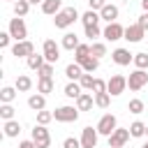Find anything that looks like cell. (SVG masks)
Segmentation results:
<instances>
[{
    "instance_id": "cell-18",
    "label": "cell",
    "mask_w": 148,
    "mask_h": 148,
    "mask_svg": "<svg viewBox=\"0 0 148 148\" xmlns=\"http://www.w3.org/2000/svg\"><path fill=\"white\" fill-rule=\"evenodd\" d=\"M53 88H56L53 76H39V81H37V92L49 95V92H53Z\"/></svg>"
},
{
    "instance_id": "cell-48",
    "label": "cell",
    "mask_w": 148,
    "mask_h": 148,
    "mask_svg": "<svg viewBox=\"0 0 148 148\" xmlns=\"http://www.w3.org/2000/svg\"><path fill=\"white\" fill-rule=\"evenodd\" d=\"M28 2H30V5H42L44 0H28Z\"/></svg>"
},
{
    "instance_id": "cell-38",
    "label": "cell",
    "mask_w": 148,
    "mask_h": 148,
    "mask_svg": "<svg viewBox=\"0 0 148 148\" xmlns=\"http://www.w3.org/2000/svg\"><path fill=\"white\" fill-rule=\"evenodd\" d=\"M51 120H53V111H46V109L37 111V123L39 125H49Z\"/></svg>"
},
{
    "instance_id": "cell-1",
    "label": "cell",
    "mask_w": 148,
    "mask_h": 148,
    "mask_svg": "<svg viewBox=\"0 0 148 148\" xmlns=\"http://www.w3.org/2000/svg\"><path fill=\"white\" fill-rule=\"evenodd\" d=\"M76 18H81L79 12H76V7H62V9L53 16V25L60 28V30H65V28H69Z\"/></svg>"
},
{
    "instance_id": "cell-13",
    "label": "cell",
    "mask_w": 148,
    "mask_h": 148,
    "mask_svg": "<svg viewBox=\"0 0 148 148\" xmlns=\"http://www.w3.org/2000/svg\"><path fill=\"white\" fill-rule=\"evenodd\" d=\"M32 53H35V44H32L30 39L16 42V44L12 46V56H16V58H28V56H32Z\"/></svg>"
},
{
    "instance_id": "cell-32",
    "label": "cell",
    "mask_w": 148,
    "mask_h": 148,
    "mask_svg": "<svg viewBox=\"0 0 148 148\" xmlns=\"http://www.w3.org/2000/svg\"><path fill=\"white\" fill-rule=\"evenodd\" d=\"M127 109H130V113H134V116H139V113H143V109H146V104H143V99H139V97H134V99H130V104H127Z\"/></svg>"
},
{
    "instance_id": "cell-29",
    "label": "cell",
    "mask_w": 148,
    "mask_h": 148,
    "mask_svg": "<svg viewBox=\"0 0 148 148\" xmlns=\"http://www.w3.org/2000/svg\"><path fill=\"white\" fill-rule=\"evenodd\" d=\"M130 134H132L134 139H141V136H146V123H141V120H134V123L130 125Z\"/></svg>"
},
{
    "instance_id": "cell-41",
    "label": "cell",
    "mask_w": 148,
    "mask_h": 148,
    "mask_svg": "<svg viewBox=\"0 0 148 148\" xmlns=\"http://www.w3.org/2000/svg\"><path fill=\"white\" fill-rule=\"evenodd\" d=\"M62 148H83L81 146V139H74V136H67L62 141Z\"/></svg>"
},
{
    "instance_id": "cell-51",
    "label": "cell",
    "mask_w": 148,
    "mask_h": 148,
    "mask_svg": "<svg viewBox=\"0 0 148 148\" xmlns=\"http://www.w3.org/2000/svg\"><path fill=\"white\" fill-rule=\"evenodd\" d=\"M5 2H16V0H5Z\"/></svg>"
},
{
    "instance_id": "cell-34",
    "label": "cell",
    "mask_w": 148,
    "mask_h": 148,
    "mask_svg": "<svg viewBox=\"0 0 148 148\" xmlns=\"http://www.w3.org/2000/svg\"><path fill=\"white\" fill-rule=\"evenodd\" d=\"M83 32H86V37H88L90 42H95L97 37H102V30H99V23H97V25H83Z\"/></svg>"
},
{
    "instance_id": "cell-20",
    "label": "cell",
    "mask_w": 148,
    "mask_h": 148,
    "mask_svg": "<svg viewBox=\"0 0 148 148\" xmlns=\"http://www.w3.org/2000/svg\"><path fill=\"white\" fill-rule=\"evenodd\" d=\"M92 56V49H90V44H79L76 49H74V62H83L86 58H90Z\"/></svg>"
},
{
    "instance_id": "cell-27",
    "label": "cell",
    "mask_w": 148,
    "mask_h": 148,
    "mask_svg": "<svg viewBox=\"0 0 148 148\" xmlns=\"http://www.w3.org/2000/svg\"><path fill=\"white\" fill-rule=\"evenodd\" d=\"M16 86H5L2 90H0V102L2 104H12L14 102V97H16Z\"/></svg>"
},
{
    "instance_id": "cell-25",
    "label": "cell",
    "mask_w": 148,
    "mask_h": 148,
    "mask_svg": "<svg viewBox=\"0 0 148 148\" xmlns=\"http://www.w3.org/2000/svg\"><path fill=\"white\" fill-rule=\"evenodd\" d=\"M14 86H16V90H18V92H28V90L32 88V79H30L28 74H18Z\"/></svg>"
},
{
    "instance_id": "cell-39",
    "label": "cell",
    "mask_w": 148,
    "mask_h": 148,
    "mask_svg": "<svg viewBox=\"0 0 148 148\" xmlns=\"http://www.w3.org/2000/svg\"><path fill=\"white\" fill-rule=\"evenodd\" d=\"M14 113H16V111H14L12 104H2V106H0V118H2V120H12Z\"/></svg>"
},
{
    "instance_id": "cell-35",
    "label": "cell",
    "mask_w": 148,
    "mask_h": 148,
    "mask_svg": "<svg viewBox=\"0 0 148 148\" xmlns=\"http://www.w3.org/2000/svg\"><path fill=\"white\" fill-rule=\"evenodd\" d=\"M109 104H111V95H109V92H95V106L106 109Z\"/></svg>"
},
{
    "instance_id": "cell-31",
    "label": "cell",
    "mask_w": 148,
    "mask_h": 148,
    "mask_svg": "<svg viewBox=\"0 0 148 148\" xmlns=\"http://www.w3.org/2000/svg\"><path fill=\"white\" fill-rule=\"evenodd\" d=\"M81 67H83V72H88V74H92V72H97V67H99V58H95V56H90V58H86V60L81 62Z\"/></svg>"
},
{
    "instance_id": "cell-19",
    "label": "cell",
    "mask_w": 148,
    "mask_h": 148,
    "mask_svg": "<svg viewBox=\"0 0 148 148\" xmlns=\"http://www.w3.org/2000/svg\"><path fill=\"white\" fill-rule=\"evenodd\" d=\"M60 9H62V0H44L42 2V12L46 16H56Z\"/></svg>"
},
{
    "instance_id": "cell-37",
    "label": "cell",
    "mask_w": 148,
    "mask_h": 148,
    "mask_svg": "<svg viewBox=\"0 0 148 148\" xmlns=\"http://www.w3.org/2000/svg\"><path fill=\"white\" fill-rule=\"evenodd\" d=\"M79 83H81V88H83V90H90V92H92V83H95V76H92V74H88V72H83V76L79 79Z\"/></svg>"
},
{
    "instance_id": "cell-45",
    "label": "cell",
    "mask_w": 148,
    "mask_h": 148,
    "mask_svg": "<svg viewBox=\"0 0 148 148\" xmlns=\"http://www.w3.org/2000/svg\"><path fill=\"white\" fill-rule=\"evenodd\" d=\"M136 23H139L143 30H148V12H143V14L139 16V21H136Z\"/></svg>"
},
{
    "instance_id": "cell-9",
    "label": "cell",
    "mask_w": 148,
    "mask_h": 148,
    "mask_svg": "<svg viewBox=\"0 0 148 148\" xmlns=\"http://www.w3.org/2000/svg\"><path fill=\"white\" fill-rule=\"evenodd\" d=\"M102 37H104L106 42H118V39H123V37H125V28H123L118 21L106 23V28L102 30Z\"/></svg>"
},
{
    "instance_id": "cell-6",
    "label": "cell",
    "mask_w": 148,
    "mask_h": 148,
    "mask_svg": "<svg viewBox=\"0 0 148 148\" xmlns=\"http://www.w3.org/2000/svg\"><path fill=\"white\" fill-rule=\"evenodd\" d=\"M116 127H118V118H116L113 113H104V116L99 118V123H97V132H99L102 136H111Z\"/></svg>"
},
{
    "instance_id": "cell-30",
    "label": "cell",
    "mask_w": 148,
    "mask_h": 148,
    "mask_svg": "<svg viewBox=\"0 0 148 148\" xmlns=\"http://www.w3.org/2000/svg\"><path fill=\"white\" fill-rule=\"evenodd\" d=\"M28 12H30V2L28 0H16L14 2V16H21L23 18Z\"/></svg>"
},
{
    "instance_id": "cell-50",
    "label": "cell",
    "mask_w": 148,
    "mask_h": 148,
    "mask_svg": "<svg viewBox=\"0 0 148 148\" xmlns=\"http://www.w3.org/2000/svg\"><path fill=\"white\" fill-rule=\"evenodd\" d=\"M146 136H148V125H146Z\"/></svg>"
},
{
    "instance_id": "cell-7",
    "label": "cell",
    "mask_w": 148,
    "mask_h": 148,
    "mask_svg": "<svg viewBox=\"0 0 148 148\" xmlns=\"http://www.w3.org/2000/svg\"><path fill=\"white\" fill-rule=\"evenodd\" d=\"M130 127H116L113 134L109 136V148H123L127 141H130Z\"/></svg>"
},
{
    "instance_id": "cell-33",
    "label": "cell",
    "mask_w": 148,
    "mask_h": 148,
    "mask_svg": "<svg viewBox=\"0 0 148 148\" xmlns=\"http://www.w3.org/2000/svg\"><path fill=\"white\" fill-rule=\"evenodd\" d=\"M134 67H136V69H148V53H146V51L134 53Z\"/></svg>"
},
{
    "instance_id": "cell-42",
    "label": "cell",
    "mask_w": 148,
    "mask_h": 148,
    "mask_svg": "<svg viewBox=\"0 0 148 148\" xmlns=\"http://www.w3.org/2000/svg\"><path fill=\"white\" fill-rule=\"evenodd\" d=\"M106 88H109V83H106V81L95 79V83H92V92H106Z\"/></svg>"
},
{
    "instance_id": "cell-16",
    "label": "cell",
    "mask_w": 148,
    "mask_h": 148,
    "mask_svg": "<svg viewBox=\"0 0 148 148\" xmlns=\"http://www.w3.org/2000/svg\"><path fill=\"white\" fill-rule=\"evenodd\" d=\"M74 102H76V109H79V111H92V106H95L92 92H81Z\"/></svg>"
},
{
    "instance_id": "cell-40",
    "label": "cell",
    "mask_w": 148,
    "mask_h": 148,
    "mask_svg": "<svg viewBox=\"0 0 148 148\" xmlns=\"http://www.w3.org/2000/svg\"><path fill=\"white\" fill-rule=\"evenodd\" d=\"M39 76H53V62H44L39 69H37Z\"/></svg>"
},
{
    "instance_id": "cell-4",
    "label": "cell",
    "mask_w": 148,
    "mask_h": 148,
    "mask_svg": "<svg viewBox=\"0 0 148 148\" xmlns=\"http://www.w3.org/2000/svg\"><path fill=\"white\" fill-rule=\"evenodd\" d=\"M9 35L16 39V42H23V39H28V28H25V21L21 18V16H14V18H9Z\"/></svg>"
},
{
    "instance_id": "cell-28",
    "label": "cell",
    "mask_w": 148,
    "mask_h": 148,
    "mask_svg": "<svg viewBox=\"0 0 148 148\" xmlns=\"http://www.w3.org/2000/svg\"><path fill=\"white\" fill-rule=\"evenodd\" d=\"M25 60H28V67H30V69H39V67L46 62L44 53H32V56H28Z\"/></svg>"
},
{
    "instance_id": "cell-2",
    "label": "cell",
    "mask_w": 148,
    "mask_h": 148,
    "mask_svg": "<svg viewBox=\"0 0 148 148\" xmlns=\"http://www.w3.org/2000/svg\"><path fill=\"white\" fill-rule=\"evenodd\" d=\"M148 86V72L146 69H134L130 76H127V88L132 90V92H139L141 88H146Z\"/></svg>"
},
{
    "instance_id": "cell-43",
    "label": "cell",
    "mask_w": 148,
    "mask_h": 148,
    "mask_svg": "<svg viewBox=\"0 0 148 148\" xmlns=\"http://www.w3.org/2000/svg\"><path fill=\"white\" fill-rule=\"evenodd\" d=\"M12 39H14V37L9 35V30H7V32H0V49H7Z\"/></svg>"
},
{
    "instance_id": "cell-24",
    "label": "cell",
    "mask_w": 148,
    "mask_h": 148,
    "mask_svg": "<svg viewBox=\"0 0 148 148\" xmlns=\"http://www.w3.org/2000/svg\"><path fill=\"white\" fill-rule=\"evenodd\" d=\"M81 21H83V25H97V23L102 21V16H99V12L88 9V12H83V14H81Z\"/></svg>"
},
{
    "instance_id": "cell-22",
    "label": "cell",
    "mask_w": 148,
    "mask_h": 148,
    "mask_svg": "<svg viewBox=\"0 0 148 148\" xmlns=\"http://www.w3.org/2000/svg\"><path fill=\"white\" fill-rule=\"evenodd\" d=\"M2 130H5V136H9V139H16L18 136V132H21V125H18V120H5V125H2Z\"/></svg>"
},
{
    "instance_id": "cell-21",
    "label": "cell",
    "mask_w": 148,
    "mask_h": 148,
    "mask_svg": "<svg viewBox=\"0 0 148 148\" xmlns=\"http://www.w3.org/2000/svg\"><path fill=\"white\" fill-rule=\"evenodd\" d=\"M65 76H67L69 81H79V79L83 76V67H81L79 62H69V65L65 67Z\"/></svg>"
},
{
    "instance_id": "cell-44",
    "label": "cell",
    "mask_w": 148,
    "mask_h": 148,
    "mask_svg": "<svg viewBox=\"0 0 148 148\" xmlns=\"http://www.w3.org/2000/svg\"><path fill=\"white\" fill-rule=\"evenodd\" d=\"M104 5H106V0H88V7H90V9H95V12H99Z\"/></svg>"
},
{
    "instance_id": "cell-46",
    "label": "cell",
    "mask_w": 148,
    "mask_h": 148,
    "mask_svg": "<svg viewBox=\"0 0 148 148\" xmlns=\"http://www.w3.org/2000/svg\"><path fill=\"white\" fill-rule=\"evenodd\" d=\"M18 148H37V143H35L32 139H25V141H21V143H18Z\"/></svg>"
},
{
    "instance_id": "cell-3",
    "label": "cell",
    "mask_w": 148,
    "mask_h": 148,
    "mask_svg": "<svg viewBox=\"0 0 148 148\" xmlns=\"http://www.w3.org/2000/svg\"><path fill=\"white\" fill-rule=\"evenodd\" d=\"M53 120H58V123H76L79 120V109L76 106H69V104L58 106L53 111Z\"/></svg>"
},
{
    "instance_id": "cell-26",
    "label": "cell",
    "mask_w": 148,
    "mask_h": 148,
    "mask_svg": "<svg viewBox=\"0 0 148 148\" xmlns=\"http://www.w3.org/2000/svg\"><path fill=\"white\" fill-rule=\"evenodd\" d=\"M81 92H83V88H81L79 81H69V83L65 86V97H69V99H76Z\"/></svg>"
},
{
    "instance_id": "cell-12",
    "label": "cell",
    "mask_w": 148,
    "mask_h": 148,
    "mask_svg": "<svg viewBox=\"0 0 148 148\" xmlns=\"http://www.w3.org/2000/svg\"><path fill=\"white\" fill-rule=\"evenodd\" d=\"M97 136H99V132H97V127H83L81 130V146L83 148H97Z\"/></svg>"
},
{
    "instance_id": "cell-36",
    "label": "cell",
    "mask_w": 148,
    "mask_h": 148,
    "mask_svg": "<svg viewBox=\"0 0 148 148\" xmlns=\"http://www.w3.org/2000/svg\"><path fill=\"white\" fill-rule=\"evenodd\" d=\"M90 49H92V56H95V58H104V56H106V44H104V42H92Z\"/></svg>"
},
{
    "instance_id": "cell-5",
    "label": "cell",
    "mask_w": 148,
    "mask_h": 148,
    "mask_svg": "<svg viewBox=\"0 0 148 148\" xmlns=\"http://www.w3.org/2000/svg\"><path fill=\"white\" fill-rule=\"evenodd\" d=\"M106 83H109L106 92H109L111 97H118V95H123V92L127 90V76H123V74H113Z\"/></svg>"
},
{
    "instance_id": "cell-49",
    "label": "cell",
    "mask_w": 148,
    "mask_h": 148,
    "mask_svg": "<svg viewBox=\"0 0 148 148\" xmlns=\"http://www.w3.org/2000/svg\"><path fill=\"white\" fill-rule=\"evenodd\" d=\"M141 148H148V141H146V143H143V146H141Z\"/></svg>"
},
{
    "instance_id": "cell-23",
    "label": "cell",
    "mask_w": 148,
    "mask_h": 148,
    "mask_svg": "<svg viewBox=\"0 0 148 148\" xmlns=\"http://www.w3.org/2000/svg\"><path fill=\"white\" fill-rule=\"evenodd\" d=\"M79 44H81V42H79V37H76L74 32H65V35H62V42H60V46H62V49H67V51H74Z\"/></svg>"
},
{
    "instance_id": "cell-47",
    "label": "cell",
    "mask_w": 148,
    "mask_h": 148,
    "mask_svg": "<svg viewBox=\"0 0 148 148\" xmlns=\"http://www.w3.org/2000/svg\"><path fill=\"white\" fill-rule=\"evenodd\" d=\"M141 7H143V12H148V0H141Z\"/></svg>"
},
{
    "instance_id": "cell-10",
    "label": "cell",
    "mask_w": 148,
    "mask_h": 148,
    "mask_svg": "<svg viewBox=\"0 0 148 148\" xmlns=\"http://www.w3.org/2000/svg\"><path fill=\"white\" fill-rule=\"evenodd\" d=\"M42 53H44V58H46V62H58L60 60V46L56 44V39H44V44H42Z\"/></svg>"
},
{
    "instance_id": "cell-8",
    "label": "cell",
    "mask_w": 148,
    "mask_h": 148,
    "mask_svg": "<svg viewBox=\"0 0 148 148\" xmlns=\"http://www.w3.org/2000/svg\"><path fill=\"white\" fill-rule=\"evenodd\" d=\"M32 141L37 143V148H49L51 146V134H49V130H46V125H35L32 127Z\"/></svg>"
},
{
    "instance_id": "cell-14",
    "label": "cell",
    "mask_w": 148,
    "mask_h": 148,
    "mask_svg": "<svg viewBox=\"0 0 148 148\" xmlns=\"http://www.w3.org/2000/svg\"><path fill=\"white\" fill-rule=\"evenodd\" d=\"M143 37H146V30H143L139 23H132V25L125 28V37H123V39H127L130 44H136V42H141Z\"/></svg>"
},
{
    "instance_id": "cell-11",
    "label": "cell",
    "mask_w": 148,
    "mask_h": 148,
    "mask_svg": "<svg viewBox=\"0 0 148 148\" xmlns=\"http://www.w3.org/2000/svg\"><path fill=\"white\" fill-rule=\"evenodd\" d=\"M111 60H113L116 65H120V67H127L130 62H134V53H130V49H123V46H118V49H113V53H111Z\"/></svg>"
},
{
    "instance_id": "cell-15",
    "label": "cell",
    "mask_w": 148,
    "mask_h": 148,
    "mask_svg": "<svg viewBox=\"0 0 148 148\" xmlns=\"http://www.w3.org/2000/svg\"><path fill=\"white\" fill-rule=\"evenodd\" d=\"M118 7L113 5V2H106L102 9H99V16H102V21H106V23H113V21H118Z\"/></svg>"
},
{
    "instance_id": "cell-17",
    "label": "cell",
    "mask_w": 148,
    "mask_h": 148,
    "mask_svg": "<svg viewBox=\"0 0 148 148\" xmlns=\"http://www.w3.org/2000/svg\"><path fill=\"white\" fill-rule=\"evenodd\" d=\"M28 106L37 113V111H42V109H46V95H42V92H35V95H30L28 97Z\"/></svg>"
}]
</instances>
